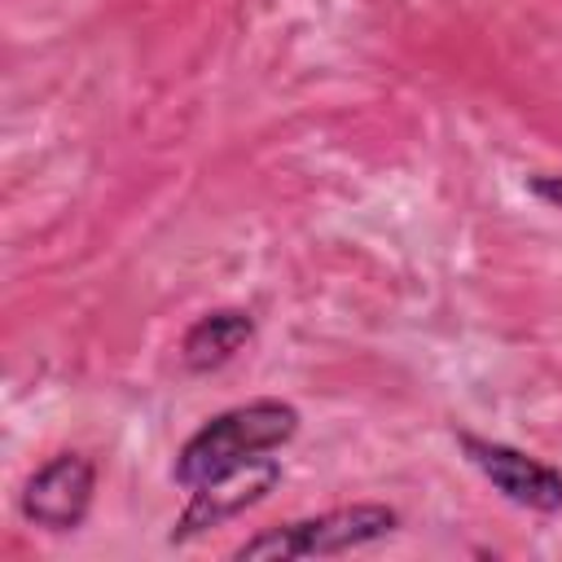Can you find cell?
I'll list each match as a JSON object with an SVG mask.
<instances>
[{"label": "cell", "instance_id": "cell-1", "mask_svg": "<svg viewBox=\"0 0 562 562\" xmlns=\"http://www.w3.org/2000/svg\"><path fill=\"white\" fill-rule=\"evenodd\" d=\"M303 417L290 400H246L233 408H220L206 417L171 461V483L189 492V505L180 509L171 527V544H184L202 536L206 527H220L250 505H259L277 479H281V448L299 435Z\"/></svg>", "mask_w": 562, "mask_h": 562}, {"label": "cell", "instance_id": "cell-2", "mask_svg": "<svg viewBox=\"0 0 562 562\" xmlns=\"http://www.w3.org/2000/svg\"><path fill=\"white\" fill-rule=\"evenodd\" d=\"M400 531V509L360 501V505H338L312 518H294L285 527H268L233 549L237 562H285V558H338L351 549H369L386 536Z\"/></svg>", "mask_w": 562, "mask_h": 562}, {"label": "cell", "instance_id": "cell-3", "mask_svg": "<svg viewBox=\"0 0 562 562\" xmlns=\"http://www.w3.org/2000/svg\"><path fill=\"white\" fill-rule=\"evenodd\" d=\"M97 496V465L83 452H57L44 465L31 470V479L18 492V514L22 522L48 531V536H70L88 522Z\"/></svg>", "mask_w": 562, "mask_h": 562}, {"label": "cell", "instance_id": "cell-4", "mask_svg": "<svg viewBox=\"0 0 562 562\" xmlns=\"http://www.w3.org/2000/svg\"><path fill=\"white\" fill-rule=\"evenodd\" d=\"M457 443L465 452V461L501 492V501L527 509V514H562V470H553L549 461L514 448V443H501V439H487V435H474V430H457Z\"/></svg>", "mask_w": 562, "mask_h": 562}, {"label": "cell", "instance_id": "cell-5", "mask_svg": "<svg viewBox=\"0 0 562 562\" xmlns=\"http://www.w3.org/2000/svg\"><path fill=\"white\" fill-rule=\"evenodd\" d=\"M255 338V316L246 307H215L198 316L180 338V364L189 373H215Z\"/></svg>", "mask_w": 562, "mask_h": 562}, {"label": "cell", "instance_id": "cell-6", "mask_svg": "<svg viewBox=\"0 0 562 562\" xmlns=\"http://www.w3.org/2000/svg\"><path fill=\"white\" fill-rule=\"evenodd\" d=\"M527 189H531V198H540L544 206L562 211V171H549V176H531V180H527Z\"/></svg>", "mask_w": 562, "mask_h": 562}]
</instances>
